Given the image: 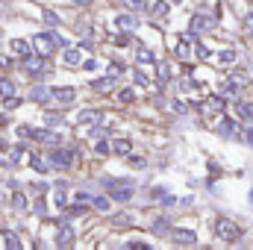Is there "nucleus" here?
<instances>
[{"instance_id": "5", "label": "nucleus", "mask_w": 253, "mask_h": 250, "mask_svg": "<svg viewBox=\"0 0 253 250\" xmlns=\"http://www.w3.org/2000/svg\"><path fill=\"white\" fill-rule=\"evenodd\" d=\"M53 100H56L59 106H71V103L77 100V88H71V85H62V88H53Z\"/></svg>"}, {"instance_id": "18", "label": "nucleus", "mask_w": 253, "mask_h": 250, "mask_svg": "<svg viewBox=\"0 0 253 250\" xmlns=\"http://www.w3.org/2000/svg\"><path fill=\"white\" fill-rule=\"evenodd\" d=\"M218 132H221L224 138H233V135L239 132V126H236V121H230V118H227V121H221V126H218Z\"/></svg>"}, {"instance_id": "25", "label": "nucleus", "mask_w": 253, "mask_h": 250, "mask_svg": "<svg viewBox=\"0 0 253 250\" xmlns=\"http://www.w3.org/2000/svg\"><path fill=\"white\" fill-rule=\"evenodd\" d=\"M109 200H112V197H97V194H94V197H91V206H94L97 212H106V209H109Z\"/></svg>"}, {"instance_id": "34", "label": "nucleus", "mask_w": 253, "mask_h": 250, "mask_svg": "<svg viewBox=\"0 0 253 250\" xmlns=\"http://www.w3.org/2000/svg\"><path fill=\"white\" fill-rule=\"evenodd\" d=\"M221 62H236V50H224L221 53Z\"/></svg>"}, {"instance_id": "16", "label": "nucleus", "mask_w": 253, "mask_h": 250, "mask_svg": "<svg viewBox=\"0 0 253 250\" xmlns=\"http://www.w3.org/2000/svg\"><path fill=\"white\" fill-rule=\"evenodd\" d=\"M135 62L138 65H153L156 62V53L147 50V47H141V50H135Z\"/></svg>"}, {"instance_id": "14", "label": "nucleus", "mask_w": 253, "mask_h": 250, "mask_svg": "<svg viewBox=\"0 0 253 250\" xmlns=\"http://www.w3.org/2000/svg\"><path fill=\"white\" fill-rule=\"evenodd\" d=\"M112 153H118V156H129V153H132V141H129V138H118V141H112Z\"/></svg>"}, {"instance_id": "17", "label": "nucleus", "mask_w": 253, "mask_h": 250, "mask_svg": "<svg viewBox=\"0 0 253 250\" xmlns=\"http://www.w3.org/2000/svg\"><path fill=\"white\" fill-rule=\"evenodd\" d=\"M62 62L65 65H74V68H77V65H83V62H80V47H68V50L62 53Z\"/></svg>"}, {"instance_id": "31", "label": "nucleus", "mask_w": 253, "mask_h": 250, "mask_svg": "<svg viewBox=\"0 0 253 250\" xmlns=\"http://www.w3.org/2000/svg\"><path fill=\"white\" fill-rule=\"evenodd\" d=\"M194 53H197V59H209V56H212V53H209V50H206V47H203L200 42L194 44Z\"/></svg>"}, {"instance_id": "28", "label": "nucleus", "mask_w": 253, "mask_h": 250, "mask_svg": "<svg viewBox=\"0 0 253 250\" xmlns=\"http://www.w3.org/2000/svg\"><path fill=\"white\" fill-rule=\"evenodd\" d=\"M47 188H50L47 183H42V180H39V183H33V186H30V194H33V197H42Z\"/></svg>"}, {"instance_id": "12", "label": "nucleus", "mask_w": 253, "mask_h": 250, "mask_svg": "<svg viewBox=\"0 0 253 250\" xmlns=\"http://www.w3.org/2000/svg\"><path fill=\"white\" fill-rule=\"evenodd\" d=\"M100 118H103V115H100V112H97V109H83V112H80V118H77V121H80V124H100Z\"/></svg>"}, {"instance_id": "1", "label": "nucleus", "mask_w": 253, "mask_h": 250, "mask_svg": "<svg viewBox=\"0 0 253 250\" xmlns=\"http://www.w3.org/2000/svg\"><path fill=\"white\" fill-rule=\"evenodd\" d=\"M47 162H50V168H56V171H68V168H74V162H77V153L71 150V147H50L47 150Z\"/></svg>"}, {"instance_id": "37", "label": "nucleus", "mask_w": 253, "mask_h": 250, "mask_svg": "<svg viewBox=\"0 0 253 250\" xmlns=\"http://www.w3.org/2000/svg\"><path fill=\"white\" fill-rule=\"evenodd\" d=\"M83 71H97V59H88V62H83Z\"/></svg>"}, {"instance_id": "7", "label": "nucleus", "mask_w": 253, "mask_h": 250, "mask_svg": "<svg viewBox=\"0 0 253 250\" xmlns=\"http://www.w3.org/2000/svg\"><path fill=\"white\" fill-rule=\"evenodd\" d=\"M74 245V227L65 221L59 224V233H56V248H71Z\"/></svg>"}, {"instance_id": "19", "label": "nucleus", "mask_w": 253, "mask_h": 250, "mask_svg": "<svg viewBox=\"0 0 253 250\" xmlns=\"http://www.w3.org/2000/svg\"><path fill=\"white\" fill-rule=\"evenodd\" d=\"M42 21H44V24H47V27H50V30H53V27H59V24H62V18H59V15H56V12H50V9H44V12H42Z\"/></svg>"}, {"instance_id": "27", "label": "nucleus", "mask_w": 253, "mask_h": 250, "mask_svg": "<svg viewBox=\"0 0 253 250\" xmlns=\"http://www.w3.org/2000/svg\"><path fill=\"white\" fill-rule=\"evenodd\" d=\"M33 215H39V218H47V203H44L42 197H36V206H33Z\"/></svg>"}, {"instance_id": "33", "label": "nucleus", "mask_w": 253, "mask_h": 250, "mask_svg": "<svg viewBox=\"0 0 253 250\" xmlns=\"http://www.w3.org/2000/svg\"><path fill=\"white\" fill-rule=\"evenodd\" d=\"M126 9H144V0H124Z\"/></svg>"}, {"instance_id": "36", "label": "nucleus", "mask_w": 253, "mask_h": 250, "mask_svg": "<svg viewBox=\"0 0 253 250\" xmlns=\"http://www.w3.org/2000/svg\"><path fill=\"white\" fill-rule=\"evenodd\" d=\"M245 30H248V33H253V12H248V15H245Z\"/></svg>"}, {"instance_id": "4", "label": "nucleus", "mask_w": 253, "mask_h": 250, "mask_svg": "<svg viewBox=\"0 0 253 250\" xmlns=\"http://www.w3.org/2000/svg\"><path fill=\"white\" fill-rule=\"evenodd\" d=\"M115 83H118V77H100V80H91V91L94 94H109L112 88H115Z\"/></svg>"}, {"instance_id": "20", "label": "nucleus", "mask_w": 253, "mask_h": 250, "mask_svg": "<svg viewBox=\"0 0 253 250\" xmlns=\"http://www.w3.org/2000/svg\"><path fill=\"white\" fill-rule=\"evenodd\" d=\"M12 209L21 215V212H27V197L21 194V191H15V197H12Z\"/></svg>"}, {"instance_id": "24", "label": "nucleus", "mask_w": 253, "mask_h": 250, "mask_svg": "<svg viewBox=\"0 0 253 250\" xmlns=\"http://www.w3.org/2000/svg\"><path fill=\"white\" fill-rule=\"evenodd\" d=\"M109 153H112V144H109V141H103V138H100V141H97V144H94V156H109Z\"/></svg>"}, {"instance_id": "2", "label": "nucleus", "mask_w": 253, "mask_h": 250, "mask_svg": "<svg viewBox=\"0 0 253 250\" xmlns=\"http://www.w3.org/2000/svg\"><path fill=\"white\" fill-rule=\"evenodd\" d=\"M215 236H218L221 242H239V239H242V230H239V224H233L230 218H218V221H215Z\"/></svg>"}, {"instance_id": "8", "label": "nucleus", "mask_w": 253, "mask_h": 250, "mask_svg": "<svg viewBox=\"0 0 253 250\" xmlns=\"http://www.w3.org/2000/svg\"><path fill=\"white\" fill-rule=\"evenodd\" d=\"M30 100H33V103H50V100H53V88H47V85H33Z\"/></svg>"}, {"instance_id": "38", "label": "nucleus", "mask_w": 253, "mask_h": 250, "mask_svg": "<svg viewBox=\"0 0 253 250\" xmlns=\"http://www.w3.org/2000/svg\"><path fill=\"white\" fill-rule=\"evenodd\" d=\"M9 65H12V59H9V56H3V53H0V68H3V71H6V68H9Z\"/></svg>"}, {"instance_id": "13", "label": "nucleus", "mask_w": 253, "mask_h": 250, "mask_svg": "<svg viewBox=\"0 0 253 250\" xmlns=\"http://www.w3.org/2000/svg\"><path fill=\"white\" fill-rule=\"evenodd\" d=\"M150 233L153 236H171V221L168 218H156L153 227H150Z\"/></svg>"}, {"instance_id": "32", "label": "nucleus", "mask_w": 253, "mask_h": 250, "mask_svg": "<svg viewBox=\"0 0 253 250\" xmlns=\"http://www.w3.org/2000/svg\"><path fill=\"white\" fill-rule=\"evenodd\" d=\"M153 15H168V3H153Z\"/></svg>"}, {"instance_id": "10", "label": "nucleus", "mask_w": 253, "mask_h": 250, "mask_svg": "<svg viewBox=\"0 0 253 250\" xmlns=\"http://www.w3.org/2000/svg\"><path fill=\"white\" fill-rule=\"evenodd\" d=\"M206 30H212V18L209 15H194L191 18V27H189V33H206Z\"/></svg>"}, {"instance_id": "35", "label": "nucleus", "mask_w": 253, "mask_h": 250, "mask_svg": "<svg viewBox=\"0 0 253 250\" xmlns=\"http://www.w3.org/2000/svg\"><path fill=\"white\" fill-rule=\"evenodd\" d=\"M132 80H135V83H138V85H147V77H144V74H141V71H135V74H132Z\"/></svg>"}, {"instance_id": "26", "label": "nucleus", "mask_w": 253, "mask_h": 250, "mask_svg": "<svg viewBox=\"0 0 253 250\" xmlns=\"http://www.w3.org/2000/svg\"><path fill=\"white\" fill-rule=\"evenodd\" d=\"M236 112H239L245 121H253V103H239V106H236Z\"/></svg>"}, {"instance_id": "39", "label": "nucleus", "mask_w": 253, "mask_h": 250, "mask_svg": "<svg viewBox=\"0 0 253 250\" xmlns=\"http://www.w3.org/2000/svg\"><path fill=\"white\" fill-rule=\"evenodd\" d=\"M245 141L253 147V129H245Z\"/></svg>"}, {"instance_id": "41", "label": "nucleus", "mask_w": 253, "mask_h": 250, "mask_svg": "<svg viewBox=\"0 0 253 250\" xmlns=\"http://www.w3.org/2000/svg\"><path fill=\"white\" fill-rule=\"evenodd\" d=\"M9 124V118H6V112H0V126H6Z\"/></svg>"}, {"instance_id": "6", "label": "nucleus", "mask_w": 253, "mask_h": 250, "mask_svg": "<svg viewBox=\"0 0 253 250\" xmlns=\"http://www.w3.org/2000/svg\"><path fill=\"white\" fill-rule=\"evenodd\" d=\"M33 42H27V39H12L9 42V50H12V56H21V59H27L30 53H33V47H30Z\"/></svg>"}, {"instance_id": "9", "label": "nucleus", "mask_w": 253, "mask_h": 250, "mask_svg": "<svg viewBox=\"0 0 253 250\" xmlns=\"http://www.w3.org/2000/svg\"><path fill=\"white\" fill-rule=\"evenodd\" d=\"M171 242L174 245H197V236L191 233V230H171Z\"/></svg>"}, {"instance_id": "11", "label": "nucleus", "mask_w": 253, "mask_h": 250, "mask_svg": "<svg viewBox=\"0 0 253 250\" xmlns=\"http://www.w3.org/2000/svg\"><path fill=\"white\" fill-rule=\"evenodd\" d=\"M135 24H138V18H135V15H129V12L115 15V27H118V30H126V33H129V30H135Z\"/></svg>"}, {"instance_id": "22", "label": "nucleus", "mask_w": 253, "mask_h": 250, "mask_svg": "<svg viewBox=\"0 0 253 250\" xmlns=\"http://www.w3.org/2000/svg\"><path fill=\"white\" fill-rule=\"evenodd\" d=\"M42 121H44V126H50V129H59V126L65 124V121H62V115H56V112H50V115H44Z\"/></svg>"}, {"instance_id": "30", "label": "nucleus", "mask_w": 253, "mask_h": 250, "mask_svg": "<svg viewBox=\"0 0 253 250\" xmlns=\"http://www.w3.org/2000/svg\"><path fill=\"white\" fill-rule=\"evenodd\" d=\"M129 165H132L135 171H144V168H147V159H144V156H129Z\"/></svg>"}, {"instance_id": "29", "label": "nucleus", "mask_w": 253, "mask_h": 250, "mask_svg": "<svg viewBox=\"0 0 253 250\" xmlns=\"http://www.w3.org/2000/svg\"><path fill=\"white\" fill-rule=\"evenodd\" d=\"M118 100H121V103H132V100H135V91H132V88H121V91H118Z\"/></svg>"}, {"instance_id": "15", "label": "nucleus", "mask_w": 253, "mask_h": 250, "mask_svg": "<svg viewBox=\"0 0 253 250\" xmlns=\"http://www.w3.org/2000/svg\"><path fill=\"white\" fill-rule=\"evenodd\" d=\"M3 245L12 250H21V239H18V233L15 230H3Z\"/></svg>"}, {"instance_id": "23", "label": "nucleus", "mask_w": 253, "mask_h": 250, "mask_svg": "<svg viewBox=\"0 0 253 250\" xmlns=\"http://www.w3.org/2000/svg\"><path fill=\"white\" fill-rule=\"evenodd\" d=\"M106 74H109V77H121V74H124V62H121V59H112L109 68H106Z\"/></svg>"}, {"instance_id": "21", "label": "nucleus", "mask_w": 253, "mask_h": 250, "mask_svg": "<svg viewBox=\"0 0 253 250\" xmlns=\"http://www.w3.org/2000/svg\"><path fill=\"white\" fill-rule=\"evenodd\" d=\"M9 94H15V80L3 77V80H0V97H9Z\"/></svg>"}, {"instance_id": "3", "label": "nucleus", "mask_w": 253, "mask_h": 250, "mask_svg": "<svg viewBox=\"0 0 253 250\" xmlns=\"http://www.w3.org/2000/svg\"><path fill=\"white\" fill-rule=\"evenodd\" d=\"M33 50H36L39 56H50V53L56 50V42H53V36H50V33H42V36H36V39H33Z\"/></svg>"}, {"instance_id": "40", "label": "nucleus", "mask_w": 253, "mask_h": 250, "mask_svg": "<svg viewBox=\"0 0 253 250\" xmlns=\"http://www.w3.org/2000/svg\"><path fill=\"white\" fill-rule=\"evenodd\" d=\"M71 3H74V6H91L94 0H71Z\"/></svg>"}]
</instances>
